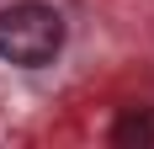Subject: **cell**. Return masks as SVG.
Returning <instances> with one entry per match:
<instances>
[{
  "instance_id": "2",
  "label": "cell",
  "mask_w": 154,
  "mask_h": 149,
  "mask_svg": "<svg viewBox=\"0 0 154 149\" xmlns=\"http://www.w3.org/2000/svg\"><path fill=\"white\" fill-rule=\"evenodd\" d=\"M112 144H154V117L143 106H128L122 117L112 122Z\"/></svg>"
},
{
  "instance_id": "1",
  "label": "cell",
  "mask_w": 154,
  "mask_h": 149,
  "mask_svg": "<svg viewBox=\"0 0 154 149\" xmlns=\"http://www.w3.org/2000/svg\"><path fill=\"white\" fill-rule=\"evenodd\" d=\"M64 48V16L53 5H37V0H21V5H5L0 11V59L16 64V69H37Z\"/></svg>"
}]
</instances>
